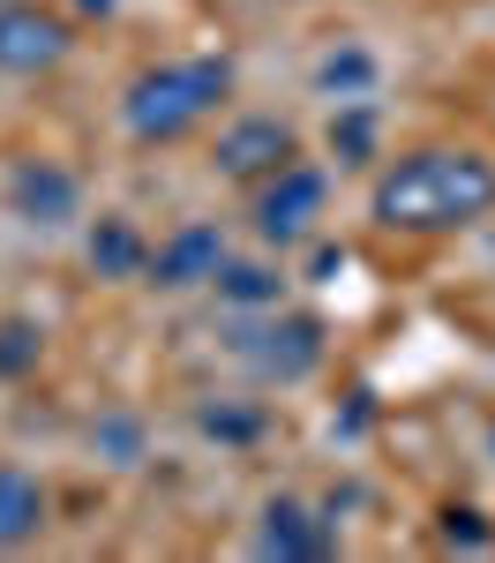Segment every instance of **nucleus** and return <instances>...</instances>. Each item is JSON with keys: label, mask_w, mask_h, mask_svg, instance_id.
<instances>
[{"label": "nucleus", "mask_w": 495, "mask_h": 563, "mask_svg": "<svg viewBox=\"0 0 495 563\" xmlns=\"http://www.w3.org/2000/svg\"><path fill=\"white\" fill-rule=\"evenodd\" d=\"M495 211V158L481 151H405L368 188V218L383 233H465Z\"/></svg>", "instance_id": "nucleus-1"}, {"label": "nucleus", "mask_w": 495, "mask_h": 563, "mask_svg": "<svg viewBox=\"0 0 495 563\" xmlns=\"http://www.w3.org/2000/svg\"><path fill=\"white\" fill-rule=\"evenodd\" d=\"M225 90H233V60H218V53L158 60V68H143V76L128 84V98H121V129H128L143 151L180 143V135H195L225 106Z\"/></svg>", "instance_id": "nucleus-2"}, {"label": "nucleus", "mask_w": 495, "mask_h": 563, "mask_svg": "<svg viewBox=\"0 0 495 563\" xmlns=\"http://www.w3.org/2000/svg\"><path fill=\"white\" fill-rule=\"evenodd\" d=\"M323 196H330V180H323V166H278L270 180H256V203H248V218H256V233H263L270 249H293V241H308L315 218H323Z\"/></svg>", "instance_id": "nucleus-3"}, {"label": "nucleus", "mask_w": 495, "mask_h": 563, "mask_svg": "<svg viewBox=\"0 0 495 563\" xmlns=\"http://www.w3.org/2000/svg\"><path fill=\"white\" fill-rule=\"evenodd\" d=\"M301 158V135L285 129L278 113H240L233 129H218V143H211V166H218L225 180H270L278 166H293Z\"/></svg>", "instance_id": "nucleus-4"}, {"label": "nucleus", "mask_w": 495, "mask_h": 563, "mask_svg": "<svg viewBox=\"0 0 495 563\" xmlns=\"http://www.w3.org/2000/svg\"><path fill=\"white\" fill-rule=\"evenodd\" d=\"M68 15H53L38 0H8L0 8V76H45L68 60Z\"/></svg>", "instance_id": "nucleus-5"}, {"label": "nucleus", "mask_w": 495, "mask_h": 563, "mask_svg": "<svg viewBox=\"0 0 495 563\" xmlns=\"http://www.w3.org/2000/svg\"><path fill=\"white\" fill-rule=\"evenodd\" d=\"M240 361L256 376H270V384H301L315 361H323V323L315 316H278V323L240 339Z\"/></svg>", "instance_id": "nucleus-6"}, {"label": "nucleus", "mask_w": 495, "mask_h": 563, "mask_svg": "<svg viewBox=\"0 0 495 563\" xmlns=\"http://www.w3.org/2000/svg\"><path fill=\"white\" fill-rule=\"evenodd\" d=\"M256 549L278 563H315L338 549V526L323 519V511H308L301 496H270L263 504V526H256Z\"/></svg>", "instance_id": "nucleus-7"}, {"label": "nucleus", "mask_w": 495, "mask_h": 563, "mask_svg": "<svg viewBox=\"0 0 495 563\" xmlns=\"http://www.w3.org/2000/svg\"><path fill=\"white\" fill-rule=\"evenodd\" d=\"M225 271V233L218 225H180L150 249V286H218Z\"/></svg>", "instance_id": "nucleus-8"}, {"label": "nucleus", "mask_w": 495, "mask_h": 563, "mask_svg": "<svg viewBox=\"0 0 495 563\" xmlns=\"http://www.w3.org/2000/svg\"><path fill=\"white\" fill-rule=\"evenodd\" d=\"M76 174L68 166H53V158H23L15 174H8V203L15 218H31V225H68L76 218Z\"/></svg>", "instance_id": "nucleus-9"}, {"label": "nucleus", "mask_w": 495, "mask_h": 563, "mask_svg": "<svg viewBox=\"0 0 495 563\" xmlns=\"http://www.w3.org/2000/svg\"><path fill=\"white\" fill-rule=\"evenodd\" d=\"M90 271L98 278H150V241L128 218H98L90 225Z\"/></svg>", "instance_id": "nucleus-10"}, {"label": "nucleus", "mask_w": 495, "mask_h": 563, "mask_svg": "<svg viewBox=\"0 0 495 563\" xmlns=\"http://www.w3.org/2000/svg\"><path fill=\"white\" fill-rule=\"evenodd\" d=\"M45 533V488L23 466H0V549H23Z\"/></svg>", "instance_id": "nucleus-11"}, {"label": "nucleus", "mask_w": 495, "mask_h": 563, "mask_svg": "<svg viewBox=\"0 0 495 563\" xmlns=\"http://www.w3.org/2000/svg\"><path fill=\"white\" fill-rule=\"evenodd\" d=\"M218 294H225L233 308H278L285 278H278L270 263H233V256H225V271H218Z\"/></svg>", "instance_id": "nucleus-12"}, {"label": "nucleus", "mask_w": 495, "mask_h": 563, "mask_svg": "<svg viewBox=\"0 0 495 563\" xmlns=\"http://www.w3.org/2000/svg\"><path fill=\"white\" fill-rule=\"evenodd\" d=\"M330 151H338V166H368V158H375V113H368L360 98L338 106V121H330Z\"/></svg>", "instance_id": "nucleus-13"}, {"label": "nucleus", "mask_w": 495, "mask_h": 563, "mask_svg": "<svg viewBox=\"0 0 495 563\" xmlns=\"http://www.w3.org/2000/svg\"><path fill=\"white\" fill-rule=\"evenodd\" d=\"M38 346H45L38 323L8 316V323H0V376H31V368H38Z\"/></svg>", "instance_id": "nucleus-14"}, {"label": "nucleus", "mask_w": 495, "mask_h": 563, "mask_svg": "<svg viewBox=\"0 0 495 563\" xmlns=\"http://www.w3.org/2000/svg\"><path fill=\"white\" fill-rule=\"evenodd\" d=\"M368 76H375V60H368V53H330L315 84H323V90H346V98H360V90H368Z\"/></svg>", "instance_id": "nucleus-15"}, {"label": "nucleus", "mask_w": 495, "mask_h": 563, "mask_svg": "<svg viewBox=\"0 0 495 563\" xmlns=\"http://www.w3.org/2000/svg\"><path fill=\"white\" fill-rule=\"evenodd\" d=\"M436 533H443V549H495V533L481 526V511H458V504L443 511V526H436Z\"/></svg>", "instance_id": "nucleus-16"}, {"label": "nucleus", "mask_w": 495, "mask_h": 563, "mask_svg": "<svg viewBox=\"0 0 495 563\" xmlns=\"http://www.w3.org/2000/svg\"><path fill=\"white\" fill-rule=\"evenodd\" d=\"M203 429H211V435H256V413H218V406H211Z\"/></svg>", "instance_id": "nucleus-17"}, {"label": "nucleus", "mask_w": 495, "mask_h": 563, "mask_svg": "<svg viewBox=\"0 0 495 563\" xmlns=\"http://www.w3.org/2000/svg\"><path fill=\"white\" fill-rule=\"evenodd\" d=\"M76 8H83V15H105V8H113V0H76Z\"/></svg>", "instance_id": "nucleus-18"}, {"label": "nucleus", "mask_w": 495, "mask_h": 563, "mask_svg": "<svg viewBox=\"0 0 495 563\" xmlns=\"http://www.w3.org/2000/svg\"><path fill=\"white\" fill-rule=\"evenodd\" d=\"M0 8H8V0H0Z\"/></svg>", "instance_id": "nucleus-19"}]
</instances>
